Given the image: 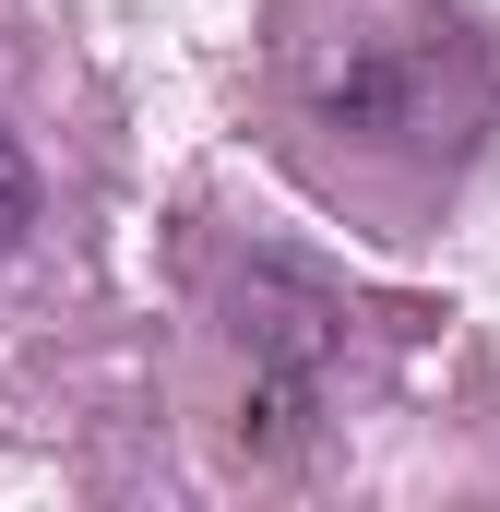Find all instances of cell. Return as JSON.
<instances>
[{"label":"cell","instance_id":"1","mask_svg":"<svg viewBox=\"0 0 500 512\" xmlns=\"http://www.w3.org/2000/svg\"><path fill=\"white\" fill-rule=\"evenodd\" d=\"M24 227H36V155H24V131L0 120V262L24 251Z\"/></svg>","mask_w":500,"mask_h":512}]
</instances>
